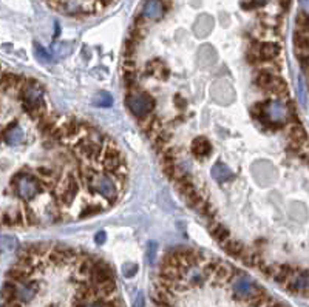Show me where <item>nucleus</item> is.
I'll return each mask as SVG.
<instances>
[{"label":"nucleus","mask_w":309,"mask_h":307,"mask_svg":"<svg viewBox=\"0 0 309 307\" xmlns=\"http://www.w3.org/2000/svg\"><path fill=\"white\" fill-rule=\"evenodd\" d=\"M45 307H61L56 302H50ZM70 307H124L116 295H104L99 285L94 284L90 276L85 282H81L74 292Z\"/></svg>","instance_id":"nucleus-1"},{"label":"nucleus","mask_w":309,"mask_h":307,"mask_svg":"<svg viewBox=\"0 0 309 307\" xmlns=\"http://www.w3.org/2000/svg\"><path fill=\"white\" fill-rule=\"evenodd\" d=\"M102 164H104V169L110 175H113L114 172L125 167L122 153L118 150V147L110 139H105V145H104V151H102Z\"/></svg>","instance_id":"nucleus-5"},{"label":"nucleus","mask_w":309,"mask_h":307,"mask_svg":"<svg viewBox=\"0 0 309 307\" xmlns=\"http://www.w3.org/2000/svg\"><path fill=\"white\" fill-rule=\"evenodd\" d=\"M294 47H295L297 53L309 54V34L304 33V31L297 30L294 33Z\"/></svg>","instance_id":"nucleus-18"},{"label":"nucleus","mask_w":309,"mask_h":307,"mask_svg":"<svg viewBox=\"0 0 309 307\" xmlns=\"http://www.w3.org/2000/svg\"><path fill=\"white\" fill-rule=\"evenodd\" d=\"M209 230H210L212 238L215 241L221 242V244H224L227 239H230V232H229V229L224 224H210Z\"/></svg>","instance_id":"nucleus-19"},{"label":"nucleus","mask_w":309,"mask_h":307,"mask_svg":"<svg viewBox=\"0 0 309 307\" xmlns=\"http://www.w3.org/2000/svg\"><path fill=\"white\" fill-rule=\"evenodd\" d=\"M93 104L98 105V107H111L113 105V97L110 93H105V91H99L94 97H93Z\"/></svg>","instance_id":"nucleus-23"},{"label":"nucleus","mask_w":309,"mask_h":307,"mask_svg":"<svg viewBox=\"0 0 309 307\" xmlns=\"http://www.w3.org/2000/svg\"><path fill=\"white\" fill-rule=\"evenodd\" d=\"M291 2H292V0H278V5H280V8L286 13V11L291 8Z\"/></svg>","instance_id":"nucleus-34"},{"label":"nucleus","mask_w":309,"mask_h":307,"mask_svg":"<svg viewBox=\"0 0 309 307\" xmlns=\"http://www.w3.org/2000/svg\"><path fill=\"white\" fill-rule=\"evenodd\" d=\"M122 272H124V276H127V278H131L136 272H138V265L136 264H131V262H128V264H125L124 267H122Z\"/></svg>","instance_id":"nucleus-30"},{"label":"nucleus","mask_w":309,"mask_h":307,"mask_svg":"<svg viewBox=\"0 0 309 307\" xmlns=\"http://www.w3.org/2000/svg\"><path fill=\"white\" fill-rule=\"evenodd\" d=\"M4 140L13 147L21 145L25 140V133L21 128V125H17V122H13L4 128Z\"/></svg>","instance_id":"nucleus-11"},{"label":"nucleus","mask_w":309,"mask_h":307,"mask_svg":"<svg viewBox=\"0 0 309 307\" xmlns=\"http://www.w3.org/2000/svg\"><path fill=\"white\" fill-rule=\"evenodd\" d=\"M298 4H300L301 13L309 14V0H298Z\"/></svg>","instance_id":"nucleus-31"},{"label":"nucleus","mask_w":309,"mask_h":307,"mask_svg":"<svg viewBox=\"0 0 309 307\" xmlns=\"http://www.w3.org/2000/svg\"><path fill=\"white\" fill-rule=\"evenodd\" d=\"M167 11V5L164 0H144L141 16L145 21H160Z\"/></svg>","instance_id":"nucleus-8"},{"label":"nucleus","mask_w":309,"mask_h":307,"mask_svg":"<svg viewBox=\"0 0 309 307\" xmlns=\"http://www.w3.org/2000/svg\"><path fill=\"white\" fill-rule=\"evenodd\" d=\"M266 4H267V0H243L240 7L246 11H255V10L266 7Z\"/></svg>","instance_id":"nucleus-24"},{"label":"nucleus","mask_w":309,"mask_h":307,"mask_svg":"<svg viewBox=\"0 0 309 307\" xmlns=\"http://www.w3.org/2000/svg\"><path fill=\"white\" fill-rule=\"evenodd\" d=\"M212 178L218 182V184H224L227 181H232L234 179V172L224 164V162H217L214 167H212Z\"/></svg>","instance_id":"nucleus-17"},{"label":"nucleus","mask_w":309,"mask_h":307,"mask_svg":"<svg viewBox=\"0 0 309 307\" xmlns=\"http://www.w3.org/2000/svg\"><path fill=\"white\" fill-rule=\"evenodd\" d=\"M214 17L209 14H200L194 24V33L197 37H206L210 34V31L214 30Z\"/></svg>","instance_id":"nucleus-13"},{"label":"nucleus","mask_w":309,"mask_h":307,"mask_svg":"<svg viewBox=\"0 0 309 307\" xmlns=\"http://www.w3.org/2000/svg\"><path fill=\"white\" fill-rule=\"evenodd\" d=\"M79 187H81V181L78 179L76 175L68 173L67 176H64L56 190V195H57V199L61 201V204L70 206L73 202V199L76 198Z\"/></svg>","instance_id":"nucleus-6"},{"label":"nucleus","mask_w":309,"mask_h":307,"mask_svg":"<svg viewBox=\"0 0 309 307\" xmlns=\"http://www.w3.org/2000/svg\"><path fill=\"white\" fill-rule=\"evenodd\" d=\"M11 184H13L17 196L24 201H30V199L36 198L44 190L41 179L30 173H17L13 178Z\"/></svg>","instance_id":"nucleus-3"},{"label":"nucleus","mask_w":309,"mask_h":307,"mask_svg":"<svg viewBox=\"0 0 309 307\" xmlns=\"http://www.w3.org/2000/svg\"><path fill=\"white\" fill-rule=\"evenodd\" d=\"M224 252L229 255V256H234V258H240L241 255H243V252H244V245L238 241V239H227L224 244Z\"/></svg>","instance_id":"nucleus-20"},{"label":"nucleus","mask_w":309,"mask_h":307,"mask_svg":"<svg viewBox=\"0 0 309 307\" xmlns=\"http://www.w3.org/2000/svg\"><path fill=\"white\" fill-rule=\"evenodd\" d=\"M192 153L197 158H207L212 153V144L204 136L195 137L192 140Z\"/></svg>","instance_id":"nucleus-15"},{"label":"nucleus","mask_w":309,"mask_h":307,"mask_svg":"<svg viewBox=\"0 0 309 307\" xmlns=\"http://www.w3.org/2000/svg\"><path fill=\"white\" fill-rule=\"evenodd\" d=\"M22 212H24V218H25V222H27V224H30V226H36V224L39 222V219H37V216H36V212H34L31 207L25 206Z\"/></svg>","instance_id":"nucleus-26"},{"label":"nucleus","mask_w":309,"mask_h":307,"mask_svg":"<svg viewBox=\"0 0 309 307\" xmlns=\"http://www.w3.org/2000/svg\"><path fill=\"white\" fill-rule=\"evenodd\" d=\"M145 305V301H144V295L142 293H138L136 299H134V304L133 307H144Z\"/></svg>","instance_id":"nucleus-32"},{"label":"nucleus","mask_w":309,"mask_h":307,"mask_svg":"<svg viewBox=\"0 0 309 307\" xmlns=\"http://www.w3.org/2000/svg\"><path fill=\"white\" fill-rule=\"evenodd\" d=\"M218 56H217V51L212 45H203L198 51V62L203 68H207V67H212L215 62H217Z\"/></svg>","instance_id":"nucleus-16"},{"label":"nucleus","mask_w":309,"mask_h":307,"mask_svg":"<svg viewBox=\"0 0 309 307\" xmlns=\"http://www.w3.org/2000/svg\"><path fill=\"white\" fill-rule=\"evenodd\" d=\"M287 136L292 142V148H301V145L307 140V133L300 122H291L287 128Z\"/></svg>","instance_id":"nucleus-12"},{"label":"nucleus","mask_w":309,"mask_h":307,"mask_svg":"<svg viewBox=\"0 0 309 307\" xmlns=\"http://www.w3.org/2000/svg\"><path fill=\"white\" fill-rule=\"evenodd\" d=\"M212 96L220 104H229L235 97V91L229 82L218 80L212 85Z\"/></svg>","instance_id":"nucleus-10"},{"label":"nucleus","mask_w":309,"mask_h":307,"mask_svg":"<svg viewBox=\"0 0 309 307\" xmlns=\"http://www.w3.org/2000/svg\"><path fill=\"white\" fill-rule=\"evenodd\" d=\"M127 108L130 113L136 117H142L145 114H150L154 108V100L148 93H139V91H131L125 97Z\"/></svg>","instance_id":"nucleus-4"},{"label":"nucleus","mask_w":309,"mask_h":307,"mask_svg":"<svg viewBox=\"0 0 309 307\" xmlns=\"http://www.w3.org/2000/svg\"><path fill=\"white\" fill-rule=\"evenodd\" d=\"M157 253H158V244L150 241L147 244V261H148V264H154V261H157Z\"/></svg>","instance_id":"nucleus-25"},{"label":"nucleus","mask_w":309,"mask_h":307,"mask_svg":"<svg viewBox=\"0 0 309 307\" xmlns=\"http://www.w3.org/2000/svg\"><path fill=\"white\" fill-rule=\"evenodd\" d=\"M98 213H101V207L98 204H90L82 210L81 218H88V216H93V215H98Z\"/></svg>","instance_id":"nucleus-29"},{"label":"nucleus","mask_w":309,"mask_h":307,"mask_svg":"<svg viewBox=\"0 0 309 307\" xmlns=\"http://www.w3.org/2000/svg\"><path fill=\"white\" fill-rule=\"evenodd\" d=\"M34 56L41 64H50L53 62V54L50 51H47L41 44H34Z\"/></svg>","instance_id":"nucleus-22"},{"label":"nucleus","mask_w":309,"mask_h":307,"mask_svg":"<svg viewBox=\"0 0 309 307\" xmlns=\"http://www.w3.org/2000/svg\"><path fill=\"white\" fill-rule=\"evenodd\" d=\"M277 77H278V74H274V73H271V71H267V70L258 68L257 73H255V76H254V84H255L258 88H261L263 91H267V90L272 87V84L275 82Z\"/></svg>","instance_id":"nucleus-14"},{"label":"nucleus","mask_w":309,"mask_h":307,"mask_svg":"<svg viewBox=\"0 0 309 307\" xmlns=\"http://www.w3.org/2000/svg\"><path fill=\"white\" fill-rule=\"evenodd\" d=\"M297 30L300 31H304L309 34V14H304V13H300L297 16Z\"/></svg>","instance_id":"nucleus-27"},{"label":"nucleus","mask_w":309,"mask_h":307,"mask_svg":"<svg viewBox=\"0 0 309 307\" xmlns=\"http://www.w3.org/2000/svg\"><path fill=\"white\" fill-rule=\"evenodd\" d=\"M124 84H125V87L128 90H134V87H136V74H134V71H125Z\"/></svg>","instance_id":"nucleus-28"},{"label":"nucleus","mask_w":309,"mask_h":307,"mask_svg":"<svg viewBox=\"0 0 309 307\" xmlns=\"http://www.w3.org/2000/svg\"><path fill=\"white\" fill-rule=\"evenodd\" d=\"M25 222L24 212L19 210H11L4 213V224L5 226H22Z\"/></svg>","instance_id":"nucleus-21"},{"label":"nucleus","mask_w":309,"mask_h":307,"mask_svg":"<svg viewBox=\"0 0 309 307\" xmlns=\"http://www.w3.org/2000/svg\"><path fill=\"white\" fill-rule=\"evenodd\" d=\"M284 287L294 293H309V272H294Z\"/></svg>","instance_id":"nucleus-9"},{"label":"nucleus","mask_w":309,"mask_h":307,"mask_svg":"<svg viewBox=\"0 0 309 307\" xmlns=\"http://www.w3.org/2000/svg\"><path fill=\"white\" fill-rule=\"evenodd\" d=\"M291 116V111L281 100H266L263 102V117L260 120L261 125H266L269 128H280Z\"/></svg>","instance_id":"nucleus-2"},{"label":"nucleus","mask_w":309,"mask_h":307,"mask_svg":"<svg viewBox=\"0 0 309 307\" xmlns=\"http://www.w3.org/2000/svg\"><path fill=\"white\" fill-rule=\"evenodd\" d=\"M91 189L98 195H101L102 198H105L108 201H114L118 198V187H116V182L111 176L98 175L91 184Z\"/></svg>","instance_id":"nucleus-7"},{"label":"nucleus","mask_w":309,"mask_h":307,"mask_svg":"<svg viewBox=\"0 0 309 307\" xmlns=\"http://www.w3.org/2000/svg\"><path fill=\"white\" fill-rule=\"evenodd\" d=\"M94 242L99 244V245L104 244V242H105V233H104V232H98V233L94 235Z\"/></svg>","instance_id":"nucleus-33"}]
</instances>
